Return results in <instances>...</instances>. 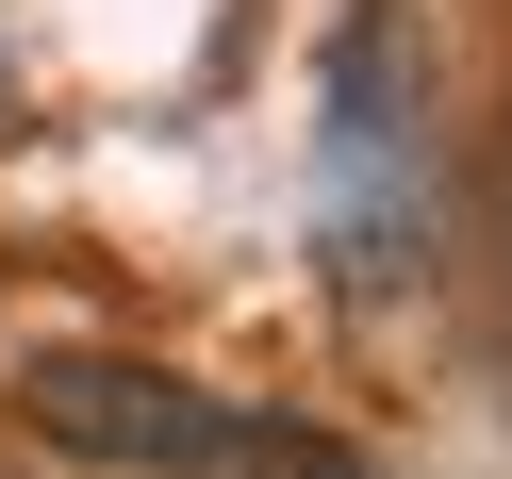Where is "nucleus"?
Masks as SVG:
<instances>
[{
  "instance_id": "nucleus-1",
  "label": "nucleus",
  "mask_w": 512,
  "mask_h": 479,
  "mask_svg": "<svg viewBox=\"0 0 512 479\" xmlns=\"http://www.w3.org/2000/svg\"><path fill=\"white\" fill-rule=\"evenodd\" d=\"M314 248L347 314H397L430 281V50L397 0H347L314 67Z\"/></svg>"
},
{
  "instance_id": "nucleus-2",
  "label": "nucleus",
  "mask_w": 512,
  "mask_h": 479,
  "mask_svg": "<svg viewBox=\"0 0 512 479\" xmlns=\"http://www.w3.org/2000/svg\"><path fill=\"white\" fill-rule=\"evenodd\" d=\"M17 413L50 446H83V463H149V479H265V446H281V413H232L215 380L116 364V347H34Z\"/></svg>"
}]
</instances>
